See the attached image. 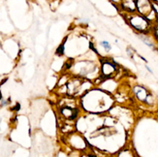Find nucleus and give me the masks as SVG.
Wrapping results in <instances>:
<instances>
[{
    "label": "nucleus",
    "mask_w": 158,
    "mask_h": 157,
    "mask_svg": "<svg viewBox=\"0 0 158 157\" xmlns=\"http://www.w3.org/2000/svg\"><path fill=\"white\" fill-rule=\"evenodd\" d=\"M100 46L105 50L106 52H110L112 51V46H111V44L109 43L108 41H105V40L104 41H101L100 42Z\"/></svg>",
    "instance_id": "7"
},
{
    "label": "nucleus",
    "mask_w": 158,
    "mask_h": 157,
    "mask_svg": "<svg viewBox=\"0 0 158 157\" xmlns=\"http://www.w3.org/2000/svg\"><path fill=\"white\" fill-rule=\"evenodd\" d=\"M136 7L139 14L145 17H148L153 11L152 3L150 2V0H137Z\"/></svg>",
    "instance_id": "4"
},
{
    "label": "nucleus",
    "mask_w": 158,
    "mask_h": 157,
    "mask_svg": "<svg viewBox=\"0 0 158 157\" xmlns=\"http://www.w3.org/2000/svg\"><path fill=\"white\" fill-rule=\"evenodd\" d=\"M82 107L89 113L100 114L112 106L113 99L104 89H89L82 95Z\"/></svg>",
    "instance_id": "1"
},
{
    "label": "nucleus",
    "mask_w": 158,
    "mask_h": 157,
    "mask_svg": "<svg viewBox=\"0 0 158 157\" xmlns=\"http://www.w3.org/2000/svg\"><path fill=\"white\" fill-rule=\"evenodd\" d=\"M66 40H67V38H65V40L62 42L61 43V45H60L58 48H57V50H56V54L57 56H62V54L64 53V52H65V42H66Z\"/></svg>",
    "instance_id": "8"
},
{
    "label": "nucleus",
    "mask_w": 158,
    "mask_h": 157,
    "mask_svg": "<svg viewBox=\"0 0 158 157\" xmlns=\"http://www.w3.org/2000/svg\"><path fill=\"white\" fill-rule=\"evenodd\" d=\"M71 146L73 147H75L77 149H84L87 147V144L88 143L87 142V140L84 139L82 135L80 134H73L71 136Z\"/></svg>",
    "instance_id": "5"
},
{
    "label": "nucleus",
    "mask_w": 158,
    "mask_h": 157,
    "mask_svg": "<svg viewBox=\"0 0 158 157\" xmlns=\"http://www.w3.org/2000/svg\"><path fill=\"white\" fill-rule=\"evenodd\" d=\"M117 71V66L114 64V61H102L100 66V77L105 80V78H109L114 74V72Z\"/></svg>",
    "instance_id": "3"
},
{
    "label": "nucleus",
    "mask_w": 158,
    "mask_h": 157,
    "mask_svg": "<svg viewBox=\"0 0 158 157\" xmlns=\"http://www.w3.org/2000/svg\"><path fill=\"white\" fill-rule=\"evenodd\" d=\"M129 22L131 26L139 30V31H145L148 26V20L147 19V17H145L141 14L133 15L132 17H130Z\"/></svg>",
    "instance_id": "2"
},
{
    "label": "nucleus",
    "mask_w": 158,
    "mask_h": 157,
    "mask_svg": "<svg viewBox=\"0 0 158 157\" xmlns=\"http://www.w3.org/2000/svg\"><path fill=\"white\" fill-rule=\"evenodd\" d=\"M145 69H147V70H148V71L149 72V73H151V74H152V70H151V69H150V68L148 67V65H145Z\"/></svg>",
    "instance_id": "11"
},
{
    "label": "nucleus",
    "mask_w": 158,
    "mask_h": 157,
    "mask_svg": "<svg viewBox=\"0 0 158 157\" xmlns=\"http://www.w3.org/2000/svg\"><path fill=\"white\" fill-rule=\"evenodd\" d=\"M20 109H21V105H20L19 103H17V104L16 105V107H15V108H13V110H14V111H19Z\"/></svg>",
    "instance_id": "9"
},
{
    "label": "nucleus",
    "mask_w": 158,
    "mask_h": 157,
    "mask_svg": "<svg viewBox=\"0 0 158 157\" xmlns=\"http://www.w3.org/2000/svg\"><path fill=\"white\" fill-rule=\"evenodd\" d=\"M136 1L137 0H121V7L124 10L128 12H134L137 7H136Z\"/></svg>",
    "instance_id": "6"
},
{
    "label": "nucleus",
    "mask_w": 158,
    "mask_h": 157,
    "mask_svg": "<svg viewBox=\"0 0 158 157\" xmlns=\"http://www.w3.org/2000/svg\"><path fill=\"white\" fill-rule=\"evenodd\" d=\"M139 57H140V58H141V59L143 60V61H145V63H148V60H147V59H145V58L144 56H141V54H139Z\"/></svg>",
    "instance_id": "10"
}]
</instances>
